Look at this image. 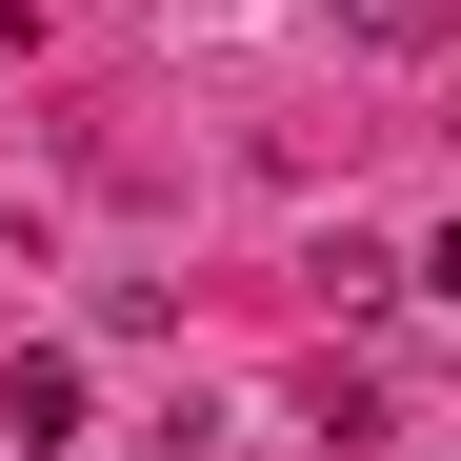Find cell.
Wrapping results in <instances>:
<instances>
[{"label":"cell","instance_id":"obj_2","mask_svg":"<svg viewBox=\"0 0 461 461\" xmlns=\"http://www.w3.org/2000/svg\"><path fill=\"white\" fill-rule=\"evenodd\" d=\"M321 21H341V41H421L441 0H321Z\"/></svg>","mask_w":461,"mask_h":461},{"label":"cell","instance_id":"obj_1","mask_svg":"<svg viewBox=\"0 0 461 461\" xmlns=\"http://www.w3.org/2000/svg\"><path fill=\"white\" fill-rule=\"evenodd\" d=\"M0 421H21V441H60V421H81V361H60V341H21V381H0Z\"/></svg>","mask_w":461,"mask_h":461}]
</instances>
